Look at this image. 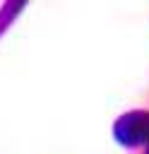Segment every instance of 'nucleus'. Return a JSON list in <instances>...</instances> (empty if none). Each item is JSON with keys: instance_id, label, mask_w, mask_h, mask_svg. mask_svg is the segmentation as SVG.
<instances>
[{"instance_id": "nucleus-1", "label": "nucleus", "mask_w": 149, "mask_h": 154, "mask_svg": "<svg viewBox=\"0 0 149 154\" xmlns=\"http://www.w3.org/2000/svg\"><path fill=\"white\" fill-rule=\"evenodd\" d=\"M113 137L125 149H142L149 144V111L147 108H132L115 118L113 123Z\"/></svg>"}, {"instance_id": "nucleus-2", "label": "nucleus", "mask_w": 149, "mask_h": 154, "mask_svg": "<svg viewBox=\"0 0 149 154\" xmlns=\"http://www.w3.org/2000/svg\"><path fill=\"white\" fill-rule=\"evenodd\" d=\"M144 154H149V144H147V147H144Z\"/></svg>"}]
</instances>
